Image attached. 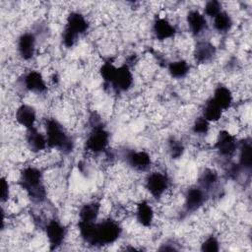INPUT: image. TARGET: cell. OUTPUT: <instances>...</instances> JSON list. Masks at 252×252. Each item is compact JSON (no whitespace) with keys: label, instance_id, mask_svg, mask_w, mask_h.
Returning <instances> with one entry per match:
<instances>
[{"label":"cell","instance_id":"obj_1","mask_svg":"<svg viewBox=\"0 0 252 252\" xmlns=\"http://www.w3.org/2000/svg\"><path fill=\"white\" fill-rule=\"evenodd\" d=\"M81 237L90 245L101 247L114 243L121 235L122 228L114 219L94 222H78Z\"/></svg>","mask_w":252,"mask_h":252},{"label":"cell","instance_id":"obj_2","mask_svg":"<svg viewBox=\"0 0 252 252\" xmlns=\"http://www.w3.org/2000/svg\"><path fill=\"white\" fill-rule=\"evenodd\" d=\"M19 182L32 200L42 202L46 198V190L43 184L41 171L34 166L25 167L21 173Z\"/></svg>","mask_w":252,"mask_h":252},{"label":"cell","instance_id":"obj_3","mask_svg":"<svg viewBox=\"0 0 252 252\" xmlns=\"http://www.w3.org/2000/svg\"><path fill=\"white\" fill-rule=\"evenodd\" d=\"M45 136L48 148L56 149L63 154L72 152L74 148L73 139L55 118L45 120Z\"/></svg>","mask_w":252,"mask_h":252},{"label":"cell","instance_id":"obj_4","mask_svg":"<svg viewBox=\"0 0 252 252\" xmlns=\"http://www.w3.org/2000/svg\"><path fill=\"white\" fill-rule=\"evenodd\" d=\"M89 29V23L85 16L79 12H71L67 17V22L62 32V42L70 48L76 42L78 37L85 33Z\"/></svg>","mask_w":252,"mask_h":252},{"label":"cell","instance_id":"obj_5","mask_svg":"<svg viewBox=\"0 0 252 252\" xmlns=\"http://www.w3.org/2000/svg\"><path fill=\"white\" fill-rule=\"evenodd\" d=\"M109 143V134L106 129L96 123L93 126V129L89 133L85 146L87 151L93 154H99L106 150Z\"/></svg>","mask_w":252,"mask_h":252},{"label":"cell","instance_id":"obj_6","mask_svg":"<svg viewBox=\"0 0 252 252\" xmlns=\"http://www.w3.org/2000/svg\"><path fill=\"white\" fill-rule=\"evenodd\" d=\"M170 186L168 176L160 171L151 172L146 178V188L149 193L156 199L164 195Z\"/></svg>","mask_w":252,"mask_h":252},{"label":"cell","instance_id":"obj_7","mask_svg":"<svg viewBox=\"0 0 252 252\" xmlns=\"http://www.w3.org/2000/svg\"><path fill=\"white\" fill-rule=\"evenodd\" d=\"M238 149V142L234 135L226 130L220 131L215 143V150L218 154L224 158L232 157Z\"/></svg>","mask_w":252,"mask_h":252},{"label":"cell","instance_id":"obj_8","mask_svg":"<svg viewBox=\"0 0 252 252\" xmlns=\"http://www.w3.org/2000/svg\"><path fill=\"white\" fill-rule=\"evenodd\" d=\"M134 82V77L132 71L128 64H124L120 67H116L115 73L109 86L116 92H126L128 91Z\"/></svg>","mask_w":252,"mask_h":252},{"label":"cell","instance_id":"obj_9","mask_svg":"<svg viewBox=\"0 0 252 252\" xmlns=\"http://www.w3.org/2000/svg\"><path fill=\"white\" fill-rule=\"evenodd\" d=\"M45 233L51 249L58 248L66 237V228L65 226L56 220H51L45 224Z\"/></svg>","mask_w":252,"mask_h":252},{"label":"cell","instance_id":"obj_10","mask_svg":"<svg viewBox=\"0 0 252 252\" xmlns=\"http://www.w3.org/2000/svg\"><path fill=\"white\" fill-rule=\"evenodd\" d=\"M125 160L131 168L137 171H146L152 165L151 156L145 151H128L125 155Z\"/></svg>","mask_w":252,"mask_h":252},{"label":"cell","instance_id":"obj_11","mask_svg":"<svg viewBox=\"0 0 252 252\" xmlns=\"http://www.w3.org/2000/svg\"><path fill=\"white\" fill-rule=\"evenodd\" d=\"M207 193L200 186H192L187 189L185 193V210L189 213H193L199 210L206 201Z\"/></svg>","mask_w":252,"mask_h":252},{"label":"cell","instance_id":"obj_12","mask_svg":"<svg viewBox=\"0 0 252 252\" xmlns=\"http://www.w3.org/2000/svg\"><path fill=\"white\" fill-rule=\"evenodd\" d=\"M18 52L24 60H31L35 53V36L32 32H24L18 38Z\"/></svg>","mask_w":252,"mask_h":252},{"label":"cell","instance_id":"obj_13","mask_svg":"<svg viewBox=\"0 0 252 252\" xmlns=\"http://www.w3.org/2000/svg\"><path fill=\"white\" fill-rule=\"evenodd\" d=\"M23 85L26 90L35 94H43L47 91L46 83L42 75L37 71L28 72L24 76Z\"/></svg>","mask_w":252,"mask_h":252},{"label":"cell","instance_id":"obj_14","mask_svg":"<svg viewBox=\"0 0 252 252\" xmlns=\"http://www.w3.org/2000/svg\"><path fill=\"white\" fill-rule=\"evenodd\" d=\"M186 22L189 31L193 35H200L207 30V20L205 15L200 13L198 10H191L186 16Z\"/></svg>","mask_w":252,"mask_h":252},{"label":"cell","instance_id":"obj_15","mask_svg":"<svg viewBox=\"0 0 252 252\" xmlns=\"http://www.w3.org/2000/svg\"><path fill=\"white\" fill-rule=\"evenodd\" d=\"M16 121L27 130L31 129L34 126L36 120V112L34 108L29 104H22L20 105L15 113Z\"/></svg>","mask_w":252,"mask_h":252},{"label":"cell","instance_id":"obj_16","mask_svg":"<svg viewBox=\"0 0 252 252\" xmlns=\"http://www.w3.org/2000/svg\"><path fill=\"white\" fill-rule=\"evenodd\" d=\"M153 32L157 39L165 40L174 36L175 27L164 18H158L153 25Z\"/></svg>","mask_w":252,"mask_h":252},{"label":"cell","instance_id":"obj_17","mask_svg":"<svg viewBox=\"0 0 252 252\" xmlns=\"http://www.w3.org/2000/svg\"><path fill=\"white\" fill-rule=\"evenodd\" d=\"M26 139L30 150L33 153H39L47 148L46 136L39 132L35 127L28 129Z\"/></svg>","mask_w":252,"mask_h":252},{"label":"cell","instance_id":"obj_18","mask_svg":"<svg viewBox=\"0 0 252 252\" xmlns=\"http://www.w3.org/2000/svg\"><path fill=\"white\" fill-rule=\"evenodd\" d=\"M216 55V47L207 40L198 41L193 52L194 59L198 63H207Z\"/></svg>","mask_w":252,"mask_h":252},{"label":"cell","instance_id":"obj_19","mask_svg":"<svg viewBox=\"0 0 252 252\" xmlns=\"http://www.w3.org/2000/svg\"><path fill=\"white\" fill-rule=\"evenodd\" d=\"M223 111L228 109L233 101V96H232V93L231 91L222 85L218 86L215 91H214V94L211 97Z\"/></svg>","mask_w":252,"mask_h":252},{"label":"cell","instance_id":"obj_20","mask_svg":"<svg viewBox=\"0 0 252 252\" xmlns=\"http://www.w3.org/2000/svg\"><path fill=\"white\" fill-rule=\"evenodd\" d=\"M154 218L155 213L153 207L147 201H142L137 205L136 220L141 225L145 227L151 226L154 221Z\"/></svg>","mask_w":252,"mask_h":252},{"label":"cell","instance_id":"obj_21","mask_svg":"<svg viewBox=\"0 0 252 252\" xmlns=\"http://www.w3.org/2000/svg\"><path fill=\"white\" fill-rule=\"evenodd\" d=\"M100 212V204L98 202H90L83 205L79 212L80 222H94L97 220Z\"/></svg>","mask_w":252,"mask_h":252},{"label":"cell","instance_id":"obj_22","mask_svg":"<svg viewBox=\"0 0 252 252\" xmlns=\"http://www.w3.org/2000/svg\"><path fill=\"white\" fill-rule=\"evenodd\" d=\"M239 150V162L238 165L240 168L244 170H251L252 167V147L249 139L243 140L240 144H238Z\"/></svg>","mask_w":252,"mask_h":252},{"label":"cell","instance_id":"obj_23","mask_svg":"<svg viewBox=\"0 0 252 252\" xmlns=\"http://www.w3.org/2000/svg\"><path fill=\"white\" fill-rule=\"evenodd\" d=\"M219 181L218 173L212 168H206L200 175L198 186H200L206 193L213 190Z\"/></svg>","mask_w":252,"mask_h":252},{"label":"cell","instance_id":"obj_24","mask_svg":"<svg viewBox=\"0 0 252 252\" xmlns=\"http://www.w3.org/2000/svg\"><path fill=\"white\" fill-rule=\"evenodd\" d=\"M222 109L212 99L209 98L203 107L202 110V116L208 120L210 123L217 122L221 118L222 115Z\"/></svg>","mask_w":252,"mask_h":252},{"label":"cell","instance_id":"obj_25","mask_svg":"<svg viewBox=\"0 0 252 252\" xmlns=\"http://www.w3.org/2000/svg\"><path fill=\"white\" fill-rule=\"evenodd\" d=\"M232 19L230 17V15L225 12V11H221L220 12L215 18H213V26L214 29L219 32H227L228 31H230L231 27H232Z\"/></svg>","mask_w":252,"mask_h":252},{"label":"cell","instance_id":"obj_26","mask_svg":"<svg viewBox=\"0 0 252 252\" xmlns=\"http://www.w3.org/2000/svg\"><path fill=\"white\" fill-rule=\"evenodd\" d=\"M190 66L185 60H176L170 62L167 66L169 75L175 79H182L189 73Z\"/></svg>","mask_w":252,"mask_h":252},{"label":"cell","instance_id":"obj_27","mask_svg":"<svg viewBox=\"0 0 252 252\" xmlns=\"http://www.w3.org/2000/svg\"><path fill=\"white\" fill-rule=\"evenodd\" d=\"M167 148H168L169 156L173 159L181 158L183 153H184V150H185L183 143L181 141L175 139V138H171L170 140H168Z\"/></svg>","mask_w":252,"mask_h":252},{"label":"cell","instance_id":"obj_28","mask_svg":"<svg viewBox=\"0 0 252 252\" xmlns=\"http://www.w3.org/2000/svg\"><path fill=\"white\" fill-rule=\"evenodd\" d=\"M210 122L206 120L203 116L195 119L192 125V131L197 135H206L210 130Z\"/></svg>","mask_w":252,"mask_h":252},{"label":"cell","instance_id":"obj_29","mask_svg":"<svg viewBox=\"0 0 252 252\" xmlns=\"http://www.w3.org/2000/svg\"><path fill=\"white\" fill-rule=\"evenodd\" d=\"M221 11H222L221 4H220V2H219L217 0L208 1L204 8L205 15H207L208 17H211V18H215Z\"/></svg>","mask_w":252,"mask_h":252},{"label":"cell","instance_id":"obj_30","mask_svg":"<svg viewBox=\"0 0 252 252\" xmlns=\"http://www.w3.org/2000/svg\"><path fill=\"white\" fill-rule=\"evenodd\" d=\"M201 250L207 252H216L220 250V243L216 236L210 235L208 236L201 244Z\"/></svg>","mask_w":252,"mask_h":252},{"label":"cell","instance_id":"obj_31","mask_svg":"<svg viewBox=\"0 0 252 252\" xmlns=\"http://www.w3.org/2000/svg\"><path fill=\"white\" fill-rule=\"evenodd\" d=\"M10 196L9 182L5 177L1 178V201L6 202Z\"/></svg>","mask_w":252,"mask_h":252}]
</instances>
